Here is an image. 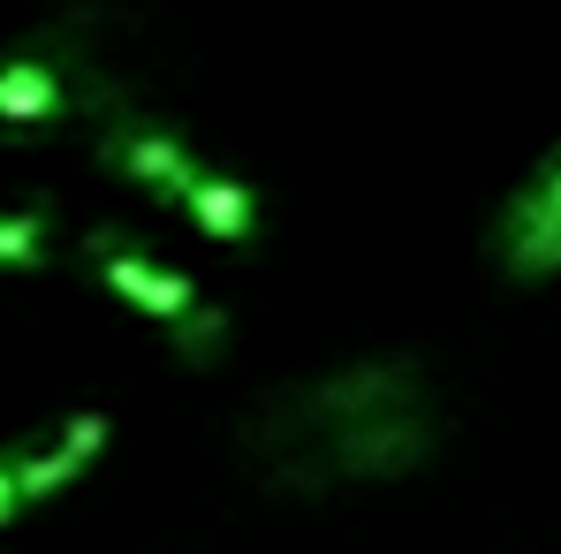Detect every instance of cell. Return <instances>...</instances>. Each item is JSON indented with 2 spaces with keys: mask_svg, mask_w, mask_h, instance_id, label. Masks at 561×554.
<instances>
[{
  "mask_svg": "<svg viewBox=\"0 0 561 554\" xmlns=\"http://www.w3.org/2000/svg\"><path fill=\"white\" fill-rule=\"evenodd\" d=\"M31 509V494H23V471H15V449H0V532L15 524Z\"/></svg>",
  "mask_w": 561,
  "mask_h": 554,
  "instance_id": "cell-10",
  "label": "cell"
},
{
  "mask_svg": "<svg viewBox=\"0 0 561 554\" xmlns=\"http://www.w3.org/2000/svg\"><path fill=\"white\" fill-rule=\"evenodd\" d=\"M99 168L122 176V183H137V190H152V197H168V205H183L190 183L205 176V160L190 152V137L145 122L137 106H114L99 122Z\"/></svg>",
  "mask_w": 561,
  "mask_h": 554,
  "instance_id": "cell-4",
  "label": "cell"
},
{
  "mask_svg": "<svg viewBox=\"0 0 561 554\" xmlns=\"http://www.w3.org/2000/svg\"><path fill=\"white\" fill-rule=\"evenodd\" d=\"M168 335H175V358H183V365H213V358H220V342H228V312L197 296Z\"/></svg>",
  "mask_w": 561,
  "mask_h": 554,
  "instance_id": "cell-8",
  "label": "cell"
},
{
  "mask_svg": "<svg viewBox=\"0 0 561 554\" xmlns=\"http://www.w3.org/2000/svg\"><path fill=\"white\" fill-rule=\"evenodd\" d=\"M183 213L213 236V244H251V236H259V190L236 183V176H220V168H205V176L190 183Z\"/></svg>",
  "mask_w": 561,
  "mask_h": 554,
  "instance_id": "cell-7",
  "label": "cell"
},
{
  "mask_svg": "<svg viewBox=\"0 0 561 554\" xmlns=\"http://www.w3.org/2000/svg\"><path fill=\"white\" fill-rule=\"evenodd\" d=\"M106 410H77L69 426H54L46 441H31V449H15V471H23V494L31 501H54V494H69L84 471L99 463V449H106Z\"/></svg>",
  "mask_w": 561,
  "mask_h": 554,
  "instance_id": "cell-6",
  "label": "cell"
},
{
  "mask_svg": "<svg viewBox=\"0 0 561 554\" xmlns=\"http://www.w3.org/2000/svg\"><path fill=\"white\" fill-rule=\"evenodd\" d=\"M46 259V205L0 213V267H38Z\"/></svg>",
  "mask_w": 561,
  "mask_h": 554,
  "instance_id": "cell-9",
  "label": "cell"
},
{
  "mask_svg": "<svg viewBox=\"0 0 561 554\" xmlns=\"http://www.w3.org/2000/svg\"><path fill=\"white\" fill-rule=\"evenodd\" d=\"M84 31H92V15H61L31 46L0 54V137H46L61 122L99 129L114 106H129V92L92 61Z\"/></svg>",
  "mask_w": 561,
  "mask_h": 554,
  "instance_id": "cell-2",
  "label": "cell"
},
{
  "mask_svg": "<svg viewBox=\"0 0 561 554\" xmlns=\"http://www.w3.org/2000/svg\"><path fill=\"white\" fill-rule=\"evenodd\" d=\"M448 418L417 358H357L342 372L274 387L243 418V463L266 494L319 501L334 486H402L440 456Z\"/></svg>",
  "mask_w": 561,
  "mask_h": 554,
  "instance_id": "cell-1",
  "label": "cell"
},
{
  "mask_svg": "<svg viewBox=\"0 0 561 554\" xmlns=\"http://www.w3.org/2000/svg\"><path fill=\"white\" fill-rule=\"evenodd\" d=\"M485 251L508 281H554L561 274V145H547L531 160V176L501 197Z\"/></svg>",
  "mask_w": 561,
  "mask_h": 554,
  "instance_id": "cell-3",
  "label": "cell"
},
{
  "mask_svg": "<svg viewBox=\"0 0 561 554\" xmlns=\"http://www.w3.org/2000/svg\"><path fill=\"white\" fill-rule=\"evenodd\" d=\"M84 259H92V274L114 289V296H129L137 312H152L160 327H175L190 304H197V281L175 274V267H160V259H145L122 228H92L84 236Z\"/></svg>",
  "mask_w": 561,
  "mask_h": 554,
  "instance_id": "cell-5",
  "label": "cell"
}]
</instances>
